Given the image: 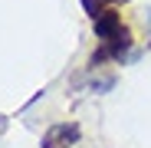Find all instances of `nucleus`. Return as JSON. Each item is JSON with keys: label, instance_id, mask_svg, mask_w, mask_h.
I'll return each instance as SVG.
<instances>
[{"label": "nucleus", "instance_id": "nucleus-1", "mask_svg": "<svg viewBox=\"0 0 151 148\" xmlns=\"http://www.w3.org/2000/svg\"><path fill=\"white\" fill-rule=\"evenodd\" d=\"M72 142H79V129L63 122V125H53L43 135V148H69Z\"/></svg>", "mask_w": 151, "mask_h": 148}, {"label": "nucleus", "instance_id": "nucleus-2", "mask_svg": "<svg viewBox=\"0 0 151 148\" xmlns=\"http://www.w3.org/2000/svg\"><path fill=\"white\" fill-rule=\"evenodd\" d=\"M125 27H122V13L118 10H102L95 17V36L99 40H112V36H118Z\"/></svg>", "mask_w": 151, "mask_h": 148}, {"label": "nucleus", "instance_id": "nucleus-3", "mask_svg": "<svg viewBox=\"0 0 151 148\" xmlns=\"http://www.w3.org/2000/svg\"><path fill=\"white\" fill-rule=\"evenodd\" d=\"M105 4H109V0H82V7H86V13H89L92 20H95L99 13H102V10H105Z\"/></svg>", "mask_w": 151, "mask_h": 148}]
</instances>
